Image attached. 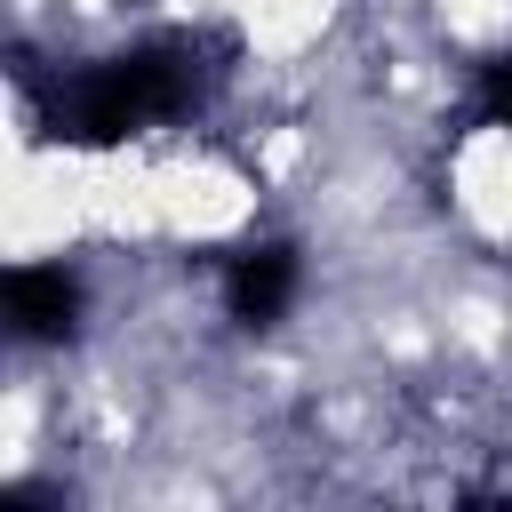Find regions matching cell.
I'll return each mask as SVG.
<instances>
[{
    "mask_svg": "<svg viewBox=\"0 0 512 512\" xmlns=\"http://www.w3.org/2000/svg\"><path fill=\"white\" fill-rule=\"evenodd\" d=\"M192 88H200L192 48H184V40H152V48H136V56L96 64L88 80H72V96H64L56 128H64L72 144H120L128 128H144V120L176 112Z\"/></svg>",
    "mask_w": 512,
    "mask_h": 512,
    "instance_id": "1",
    "label": "cell"
},
{
    "mask_svg": "<svg viewBox=\"0 0 512 512\" xmlns=\"http://www.w3.org/2000/svg\"><path fill=\"white\" fill-rule=\"evenodd\" d=\"M288 296H296V256H288V248H256V256H240V264L224 272V304H232V320H248V328L280 320Z\"/></svg>",
    "mask_w": 512,
    "mask_h": 512,
    "instance_id": "2",
    "label": "cell"
},
{
    "mask_svg": "<svg viewBox=\"0 0 512 512\" xmlns=\"http://www.w3.org/2000/svg\"><path fill=\"white\" fill-rule=\"evenodd\" d=\"M0 296H8V320H16L24 336H64L72 312H80V288H72L56 264H16Z\"/></svg>",
    "mask_w": 512,
    "mask_h": 512,
    "instance_id": "3",
    "label": "cell"
},
{
    "mask_svg": "<svg viewBox=\"0 0 512 512\" xmlns=\"http://www.w3.org/2000/svg\"><path fill=\"white\" fill-rule=\"evenodd\" d=\"M480 96H488V112H504V120H512V64H496V72L480 80Z\"/></svg>",
    "mask_w": 512,
    "mask_h": 512,
    "instance_id": "4",
    "label": "cell"
}]
</instances>
